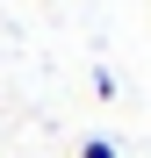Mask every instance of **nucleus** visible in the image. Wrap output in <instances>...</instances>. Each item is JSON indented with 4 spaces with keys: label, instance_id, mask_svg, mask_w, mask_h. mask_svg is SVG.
Returning <instances> with one entry per match:
<instances>
[{
    "label": "nucleus",
    "instance_id": "nucleus-1",
    "mask_svg": "<svg viewBox=\"0 0 151 158\" xmlns=\"http://www.w3.org/2000/svg\"><path fill=\"white\" fill-rule=\"evenodd\" d=\"M79 158H115V144H108V137H86V144H79Z\"/></svg>",
    "mask_w": 151,
    "mask_h": 158
}]
</instances>
